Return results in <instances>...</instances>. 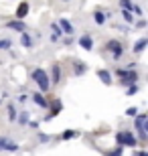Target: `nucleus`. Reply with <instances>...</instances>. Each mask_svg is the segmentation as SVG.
Instances as JSON below:
<instances>
[{"mask_svg": "<svg viewBox=\"0 0 148 156\" xmlns=\"http://www.w3.org/2000/svg\"><path fill=\"white\" fill-rule=\"evenodd\" d=\"M122 152H124V146H118L116 150H112V152H106L108 156H122Z\"/></svg>", "mask_w": 148, "mask_h": 156, "instance_id": "obj_25", "label": "nucleus"}, {"mask_svg": "<svg viewBox=\"0 0 148 156\" xmlns=\"http://www.w3.org/2000/svg\"><path fill=\"white\" fill-rule=\"evenodd\" d=\"M29 14V2H20L16 8V18H24Z\"/></svg>", "mask_w": 148, "mask_h": 156, "instance_id": "obj_13", "label": "nucleus"}, {"mask_svg": "<svg viewBox=\"0 0 148 156\" xmlns=\"http://www.w3.org/2000/svg\"><path fill=\"white\" fill-rule=\"evenodd\" d=\"M63 2H69V0H63Z\"/></svg>", "mask_w": 148, "mask_h": 156, "instance_id": "obj_32", "label": "nucleus"}, {"mask_svg": "<svg viewBox=\"0 0 148 156\" xmlns=\"http://www.w3.org/2000/svg\"><path fill=\"white\" fill-rule=\"evenodd\" d=\"M0 104H2V99H0Z\"/></svg>", "mask_w": 148, "mask_h": 156, "instance_id": "obj_33", "label": "nucleus"}, {"mask_svg": "<svg viewBox=\"0 0 148 156\" xmlns=\"http://www.w3.org/2000/svg\"><path fill=\"white\" fill-rule=\"evenodd\" d=\"M8 120H10V122H16V108H14V104L8 105Z\"/></svg>", "mask_w": 148, "mask_h": 156, "instance_id": "obj_19", "label": "nucleus"}, {"mask_svg": "<svg viewBox=\"0 0 148 156\" xmlns=\"http://www.w3.org/2000/svg\"><path fill=\"white\" fill-rule=\"evenodd\" d=\"M138 156H148V154H146L144 150H140V152H138Z\"/></svg>", "mask_w": 148, "mask_h": 156, "instance_id": "obj_31", "label": "nucleus"}, {"mask_svg": "<svg viewBox=\"0 0 148 156\" xmlns=\"http://www.w3.org/2000/svg\"><path fill=\"white\" fill-rule=\"evenodd\" d=\"M136 27H138V29H144V27H146V23H144V20H138Z\"/></svg>", "mask_w": 148, "mask_h": 156, "instance_id": "obj_29", "label": "nucleus"}, {"mask_svg": "<svg viewBox=\"0 0 148 156\" xmlns=\"http://www.w3.org/2000/svg\"><path fill=\"white\" fill-rule=\"evenodd\" d=\"M116 140H118V144L120 146H130V148H134V146L138 144V140H136V136L132 132H118L116 134Z\"/></svg>", "mask_w": 148, "mask_h": 156, "instance_id": "obj_3", "label": "nucleus"}, {"mask_svg": "<svg viewBox=\"0 0 148 156\" xmlns=\"http://www.w3.org/2000/svg\"><path fill=\"white\" fill-rule=\"evenodd\" d=\"M16 120H18V124H20V126H24V124H29V114H27V112H23L20 116H16Z\"/></svg>", "mask_w": 148, "mask_h": 156, "instance_id": "obj_21", "label": "nucleus"}, {"mask_svg": "<svg viewBox=\"0 0 148 156\" xmlns=\"http://www.w3.org/2000/svg\"><path fill=\"white\" fill-rule=\"evenodd\" d=\"M146 120H148V116H146V114H138V116H136V120H134V126H136L138 134H140V140H146V134H148Z\"/></svg>", "mask_w": 148, "mask_h": 156, "instance_id": "obj_4", "label": "nucleus"}, {"mask_svg": "<svg viewBox=\"0 0 148 156\" xmlns=\"http://www.w3.org/2000/svg\"><path fill=\"white\" fill-rule=\"evenodd\" d=\"M59 27H61L63 33H67V35H73V24L69 23L67 18H61V20H59Z\"/></svg>", "mask_w": 148, "mask_h": 156, "instance_id": "obj_10", "label": "nucleus"}, {"mask_svg": "<svg viewBox=\"0 0 148 156\" xmlns=\"http://www.w3.org/2000/svg\"><path fill=\"white\" fill-rule=\"evenodd\" d=\"M81 73H85V65L83 63H75V75H81Z\"/></svg>", "mask_w": 148, "mask_h": 156, "instance_id": "obj_24", "label": "nucleus"}, {"mask_svg": "<svg viewBox=\"0 0 148 156\" xmlns=\"http://www.w3.org/2000/svg\"><path fill=\"white\" fill-rule=\"evenodd\" d=\"M33 101L39 105V108H43V110H45V108H49V101H47L41 93H33Z\"/></svg>", "mask_w": 148, "mask_h": 156, "instance_id": "obj_12", "label": "nucleus"}, {"mask_svg": "<svg viewBox=\"0 0 148 156\" xmlns=\"http://www.w3.org/2000/svg\"><path fill=\"white\" fill-rule=\"evenodd\" d=\"M61 79V67L59 65H53V83H57Z\"/></svg>", "mask_w": 148, "mask_h": 156, "instance_id": "obj_18", "label": "nucleus"}, {"mask_svg": "<svg viewBox=\"0 0 148 156\" xmlns=\"http://www.w3.org/2000/svg\"><path fill=\"white\" fill-rule=\"evenodd\" d=\"M120 4H122V8H124V10H130V12H132V8H134L132 0H120Z\"/></svg>", "mask_w": 148, "mask_h": 156, "instance_id": "obj_22", "label": "nucleus"}, {"mask_svg": "<svg viewBox=\"0 0 148 156\" xmlns=\"http://www.w3.org/2000/svg\"><path fill=\"white\" fill-rule=\"evenodd\" d=\"M20 43H23V47H33V39L27 33H20Z\"/></svg>", "mask_w": 148, "mask_h": 156, "instance_id": "obj_17", "label": "nucleus"}, {"mask_svg": "<svg viewBox=\"0 0 148 156\" xmlns=\"http://www.w3.org/2000/svg\"><path fill=\"white\" fill-rule=\"evenodd\" d=\"M93 23H96V24H103V23H106V14H103L102 10H96V12H93Z\"/></svg>", "mask_w": 148, "mask_h": 156, "instance_id": "obj_16", "label": "nucleus"}, {"mask_svg": "<svg viewBox=\"0 0 148 156\" xmlns=\"http://www.w3.org/2000/svg\"><path fill=\"white\" fill-rule=\"evenodd\" d=\"M33 81H34V85H39L41 91H49V89H51V79H49V75H47V71L41 69V67H34Z\"/></svg>", "mask_w": 148, "mask_h": 156, "instance_id": "obj_1", "label": "nucleus"}, {"mask_svg": "<svg viewBox=\"0 0 148 156\" xmlns=\"http://www.w3.org/2000/svg\"><path fill=\"white\" fill-rule=\"evenodd\" d=\"M97 77L103 81V85H112V75H110V71H106V69H97Z\"/></svg>", "mask_w": 148, "mask_h": 156, "instance_id": "obj_9", "label": "nucleus"}, {"mask_svg": "<svg viewBox=\"0 0 148 156\" xmlns=\"http://www.w3.org/2000/svg\"><path fill=\"white\" fill-rule=\"evenodd\" d=\"M75 136H77L75 130H65V132L61 134V140H71V138H75Z\"/></svg>", "mask_w": 148, "mask_h": 156, "instance_id": "obj_20", "label": "nucleus"}, {"mask_svg": "<svg viewBox=\"0 0 148 156\" xmlns=\"http://www.w3.org/2000/svg\"><path fill=\"white\" fill-rule=\"evenodd\" d=\"M79 45L85 49V51H91L93 49V39H91V35H83L79 39Z\"/></svg>", "mask_w": 148, "mask_h": 156, "instance_id": "obj_8", "label": "nucleus"}, {"mask_svg": "<svg viewBox=\"0 0 148 156\" xmlns=\"http://www.w3.org/2000/svg\"><path fill=\"white\" fill-rule=\"evenodd\" d=\"M61 108H63V105H61V101H59V99H55V101H53V110H51V114H49V116H47L45 120H47V122H49V120H53V118H55V116L59 114V112H61Z\"/></svg>", "mask_w": 148, "mask_h": 156, "instance_id": "obj_14", "label": "nucleus"}, {"mask_svg": "<svg viewBox=\"0 0 148 156\" xmlns=\"http://www.w3.org/2000/svg\"><path fill=\"white\" fill-rule=\"evenodd\" d=\"M116 75L122 77V85H132V83H136L138 81V73L134 69H116Z\"/></svg>", "mask_w": 148, "mask_h": 156, "instance_id": "obj_2", "label": "nucleus"}, {"mask_svg": "<svg viewBox=\"0 0 148 156\" xmlns=\"http://www.w3.org/2000/svg\"><path fill=\"white\" fill-rule=\"evenodd\" d=\"M138 89H140V87H138L136 83H132V85H128V89H126V93H128V95H134V93H138Z\"/></svg>", "mask_w": 148, "mask_h": 156, "instance_id": "obj_23", "label": "nucleus"}, {"mask_svg": "<svg viewBox=\"0 0 148 156\" xmlns=\"http://www.w3.org/2000/svg\"><path fill=\"white\" fill-rule=\"evenodd\" d=\"M51 29H53L51 41H53V43H57V41H59V39L63 37V33H61V29H59V24H51Z\"/></svg>", "mask_w": 148, "mask_h": 156, "instance_id": "obj_15", "label": "nucleus"}, {"mask_svg": "<svg viewBox=\"0 0 148 156\" xmlns=\"http://www.w3.org/2000/svg\"><path fill=\"white\" fill-rule=\"evenodd\" d=\"M136 114H138L136 108H128V110H126V116H136Z\"/></svg>", "mask_w": 148, "mask_h": 156, "instance_id": "obj_28", "label": "nucleus"}, {"mask_svg": "<svg viewBox=\"0 0 148 156\" xmlns=\"http://www.w3.org/2000/svg\"><path fill=\"white\" fill-rule=\"evenodd\" d=\"M132 10L136 12V14H142V8H140V6H134V8H132Z\"/></svg>", "mask_w": 148, "mask_h": 156, "instance_id": "obj_30", "label": "nucleus"}, {"mask_svg": "<svg viewBox=\"0 0 148 156\" xmlns=\"http://www.w3.org/2000/svg\"><path fill=\"white\" fill-rule=\"evenodd\" d=\"M146 45H148V37H142V39L138 41L136 45H134V53L136 55H140V53H144V49H146Z\"/></svg>", "mask_w": 148, "mask_h": 156, "instance_id": "obj_11", "label": "nucleus"}, {"mask_svg": "<svg viewBox=\"0 0 148 156\" xmlns=\"http://www.w3.org/2000/svg\"><path fill=\"white\" fill-rule=\"evenodd\" d=\"M106 49L112 53V57H114V59H120L122 55H124V45H122L120 41H110L108 45H106Z\"/></svg>", "mask_w": 148, "mask_h": 156, "instance_id": "obj_5", "label": "nucleus"}, {"mask_svg": "<svg viewBox=\"0 0 148 156\" xmlns=\"http://www.w3.org/2000/svg\"><path fill=\"white\" fill-rule=\"evenodd\" d=\"M18 152L20 150V148H18V144H14V142H12V140H8L4 136V138H2V136H0V152Z\"/></svg>", "mask_w": 148, "mask_h": 156, "instance_id": "obj_6", "label": "nucleus"}, {"mask_svg": "<svg viewBox=\"0 0 148 156\" xmlns=\"http://www.w3.org/2000/svg\"><path fill=\"white\" fill-rule=\"evenodd\" d=\"M6 29H12V30H18V33H24V23L20 20V18H16V20H8V23H6Z\"/></svg>", "mask_w": 148, "mask_h": 156, "instance_id": "obj_7", "label": "nucleus"}, {"mask_svg": "<svg viewBox=\"0 0 148 156\" xmlns=\"http://www.w3.org/2000/svg\"><path fill=\"white\" fill-rule=\"evenodd\" d=\"M10 47V39H2L0 41V49H8Z\"/></svg>", "mask_w": 148, "mask_h": 156, "instance_id": "obj_27", "label": "nucleus"}, {"mask_svg": "<svg viewBox=\"0 0 148 156\" xmlns=\"http://www.w3.org/2000/svg\"><path fill=\"white\" fill-rule=\"evenodd\" d=\"M124 18H126V23H134V14L130 10H124Z\"/></svg>", "mask_w": 148, "mask_h": 156, "instance_id": "obj_26", "label": "nucleus"}]
</instances>
